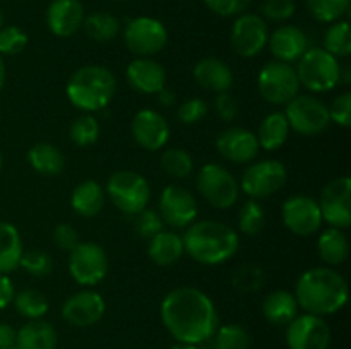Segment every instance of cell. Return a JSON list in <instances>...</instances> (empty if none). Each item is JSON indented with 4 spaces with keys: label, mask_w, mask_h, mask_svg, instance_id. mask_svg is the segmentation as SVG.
I'll use <instances>...</instances> for the list:
<instances>
[{
    "label": "cell",
    "mask_w": 351,
    "mask_h": 349,
    "mask_svg": "<svg viewBox=\"0 0 351 349\" xmlns=\"http://www.w3.org/2000/svg\"><path fill=\"white\" fill-rule=\"evenodd\" d=\"M160 315L167 331L180 344H201L218 328V311L213 300L192 286L171 289L161 301Z\"/></svg>",
    "instance_id": "1"
},
{
    "label": "cell",
    "mask_w": 351,
    "mask_h": 349,
    "mask_svg": "<svg viewBox=\"0 0 351 349\" xmlns=\"http://www.w3.org/2000/svg\"><path fill=\"white\" fill-rule=\"evenodd\" d=\"M297 303L305 313L326 317L341 310L348 301L346 279L331 267L305 270L295 287Z\"/></svg>",
    "instance_id": "2"
},
{
    "label": "cell",
    "mask_w": 351,
    "mask_h": 349,
    "mask_svg": "<svg viewBox=\"0 0 351 349\" xmlns=\"http://www.w3.org/2000/svg\"><path fill=\"white\" fill-rule=\"evenodd\" d=\"M182 240L187 255L202 266H219L226 262L235 255L240 245L235 229L211 219L192 222Z\"/></svg>",
    "instance_id": "3"
},
{
    "label": "cell",
    "mask_w": 351,
    "mask_h": 349,
    "mask_svg": "<svg viewBox=\"0 0 351 349\" xmlns=\"http://www.w3.org/2000/svg\"><path fill=\"white\" fill-rule=\"evenodd\" d=\"M67 98L82 112H99L110 105L117 91V79L103 65H84L67 81Z\"/></svg>",
    "instance_id": "4"
},
{
    "label": "cell",
    "mask_w": 351,
    "mask_h": 349,
    "mask_svg": "<svg viewBox=\"0 0 351 349\" xmlns=\"http://www.w3.org/2000/svg\"><path fill=\"white\" fill-rule=\"evenodd\" d=\"M297 77L300 86L312 92H326L341 82V65L324 48H308L298 60Z\"/></svg>",
    "instance_id": "5"
},
{
    "label": "cell",
    "mask_w": 351,
    "mask_h": 349,
    "mask_svg": "<svg viewBox=\"0 0 351 349\" xmlns=\"http://www.w3.org/2000/svg\"><path fill=\"white\" fill-rule=\"evenodd\" d=\"M106 195L123 214L136 216L146 209L151 197V188L146 178L137 171L120 170L108 178Z\"/></svg>",
    "instance_id": "6"
},
{
    "label": "cell",
    "mask_w": 351,
    "mask_h": 349,
    "mask_svg": "<svg viewBox=\"0 0 351 349\" xmlns=\"http://www.w3.org/2000/svg\"><path fill=\"white\" fill-rule=\"evenodd\" d=\"M259 94L271 105H288L300 91L295 67L285 62H267L257 77Z\"/></svg>",
    "instance_id": "7"
},
{
    "label": "cell",
    "mask_w": 351,
    "mask_h": 349,
    "mask_svg": "<svg viewBox=\"0 0 351 349\" xmlns=\"http://www.w3.org/2000/svg\"><path fill=\"white\" fill-rule=\"evenodd\" d=\"M197 190L216 209H228L235 205L240 195V185L225 166L208 163L199 170L195 178Z\"/></svg>",
    "instance_id": "8"
},
{
    "label": "cell",
    "mask_w": 351,
    "mask_h": 349,
    "mask_svg": "<svg viewBox=\"0 0 351 349\" xmlns=\"http://www.w3.org/2000/svg\"><path fill=\"white\" fill-rule=\"evenodd\" d=\"M69 272L81 286H96L108 272V257L95 242H79L69 255Z\"/></svg>",
    "instance_id": "9"
},
{
    "label": "cell",
    "mask_w": 351,
    "mask_h": 349,
    "mask_svg": "<svg viewBox=\"0 0 351 349\" xmlns=\"http://www.w3.org/2000/svg\"><path fill=\"white\" fill-rule=\"evenodd\" d=\"M123 41L137 57H151L167 47L168 31L165 24L154 17H136L127 23Z\"/></svg>",
    "instance_id": "10"
},
{
    "label": "cell",
    "mask_w": 351,
    "mask_h": 349,
    "mask_svg": "<svg viewBox=\"0 0 351 349\" xmlns=\"http://www.w3.org/2000/svg\"><path fill=\"white\" fill-rule=\"evenodd\" d=\"M290 129L300 135H317L331 123L328 106L314 96H297L285 109Z\"/></svg>",
    "instance_id": "11"
},
{
    "label": "cell",
    "mask_w": 351,
    "mask_h": 349,
    "mask_svg": "<svg viewBox=\"0 0 351 349\" xmlns=\"http://www.w3.org/2000/svg\"><path fill=\"white\" fill-rule=\"evenodd\" d=\"M288 171L281 161L263 159L252 163L242 174V190L249 197L266 198L287 183Z\"/></svg>",
    "instance_id": "12"
},
{
    "label": "cell",
    "mask_w": 351,
    "mask_h": 349,
    "mask_svg": "<svg viewBox=\"0 0 351 349\" xmlns=\"http://www.w3.org/2000/svg\"><path fill=\"white\" fill-rule=\"evenodd\" d=\"M269 29L266 21L257 14H240L233 23L230 43L239 57L252 58L266 48Z\"/></svg>",
    "instance_id": "13"
},
{
    "label": "cell",
    "mask_w": 351,
    "mask_h": 349,
    "mask_svg": "<svg viewBox=\"0 0 351 349\" xmlns=\"http://www.w3.org/2000/svg\"><path fill=\"white\" fill-rule=\"evenodd\" d=\"M322 221L331 228L346 229L351 224V178L338 177L329 181L321 194Z\"/></svg>",
    "instance_id": "14"
},
{
    "label": "cell",
    "mask_w": 351,
    "mask_h": 349,
    "mask_svg": "<svg viewBox=\"0 0 351 349\" xmlns=\"http://www.w3.org/2000/svg\"><path fill=\"white\" fill-rule=\"evenodd\" d=\"M287 344L290 349H328L331 344L328 322L312 313L297 315L287 325Z\"/></svg>",
    "instance_id": "15"
},
{
    "label": "cell",
    "mask_w": 351,
    "mask_h": 349,
    "mask_svg": "<svg viewBox=\"0 0 351 349\" xmlns=\"http://www.w3.org/2000/svg\"><path fill=\"white\" fill-rule=\"evenodd\" d=\"M199 214L194 195L180 185H168L160 195V216L171 228H189Z\"/></svg>",
    "instance_id": "16"
},
{
    "label": "cell",
    "mask_w": 351,
    "mask_h": 349,
    "mask_svg": "<svg viewBox=\"0 0 351 349\" xmlns=\"http://www.w3.org/2000/svg\"><path fill=\"white\" fill-rule=\"evenodd\" d=\"M283 222L291 233L298 236H311L322 226L319 202L308 195H291L283 204Z\"/></svg>",
    "instance_id": "17"
},
{
    "label": "cell",
    "mask_w": 351,
    "mask_h": 349,
    "mask_svg": "<svg viewBox=\"0 0 351 349\" xmlns=\"http://www.w3.org/2000/svg\"><path fill=\"white\" fill-rule=\"evenodd\" d=\"M106 310L105 300L95 289H82L71 294L62 305V317L74 327H91L98 324Z\"/></svg>",
    "instance_id": "18"
},
{
    "label": "cell",
    "mask_w": 351,
    "mask_h": 349,
    "mask_svg": "<svg viewBox=\"0 0 351 349\" xmlns=\"http://www.w3.org/2000/svg\"><path fill=\"white\" fill-rule=\"evenodd\" d=\"M132 137L141 147L147 151H160L170 139V125L160 112L141 109L132 120Z\"/></svg>",
    "instance_id": "19"
},
{
    "label": "cell",
    "mask_w": 351,
    "mask_h": 349,
    "mask_svg": "<svg viewBox=\"0 0 351 349\" xmlns=\"http://www.w3.org/2000/svg\"><path fill=\"white\" fill-rule=\"evenodd\" d=\"M216 149L225 159L237 164H245L256 159L259 142L256 133L242 127H230L216 137Z\"/></svg>",
    "instance_id": "20"
},
{
    "label": "cell",
    "mask_w": 351,
    "mask_h": 349,
    "mask_svg": "<svg viewBox=\"0 0 351 349\" xmlns=\"http://www.w3.org/2000/svg\"><path fill=\"white\" fill-rule=\"evenodd\" d=\"M125 77L130 88L143 94H158L167 86V72L163 65L147 57H139L130 62Z\"/></svg>",
    "instance_id": "21"
},
{
    "label": "cell",
    "mask_w": 351,
    "mask_h": 349,
    "mask_svg": "<svg viewBox=\"0 0 351 349\" xmlns=\"http://www.w3.org/2000/svg\"><path fill=\"white\" fill-rule=\"evenodd\" d=\"M82 21L84 7L79 0H53L47 9V24L55 36H72L82 27Z\"/></svg>",
    "instance_id": "22"
},
{
    "label": "cell",
    "mask_w": 351,
    "mask_h": 349,
    "mask_svg": "<svg viewBox=\"0 0 351 349\" xmlns=\"http://www.w3.org/2000/svg\"><path fill=\"white\" fill-rule=\"evenodd\" d=\"M271 53L274 58L285 64H293L300 60L302 55L308 50V38L300 27L285 24L280 26L267 40Z\"/></svg>",
    "instance_id": "23"
},
{
    "label": "cell",
    "mask_w": 351,
    "mask_h": 349,
    "mask_svg": "<svg viewBox=\"0 0 351 349\" xmlns=\"http://www.w3.org/2000/svg\"><path fill=\"white\" fill-rule=\"evenodd\" d=\"M194 79L201 88L213 92H226L233 86V72L228 64L219 58H202L194 67Z\"/></svg>",
    "instance_id": "24"
},
{
    "label": "cell",
    "mask_w": 351,
    "mask_h": 349,
    "mask_svg": "<svg viewBox=\"0 0 351 349\" xmlns=\"http://www.w3.org/2000/svg\"><path fill=\"white\" fill-rule=\"evenodd\" d=\"M184 240L173 231H160L149 240L147 255L156 266L168 267L177 263L184 257Z\"/></svg>",
    "instance_id": "25"
},
{
    "label": "cell",
    "mask_w": 351,
    "mask_h": 349,
    "mask_svg": "<svg viewBox=\"0 0 351 349\" xmlns=\"http://www.w3.org/2000/svg\"><path fill=\"white\" fill-rule=\"evenodd\" d=\"M57 331L45 320H29L17 331L16 349H55Z\"/></svg>",
    "instance_id": "26"
},
{
    "label": "cell",
    "mask_w": 351,
    "mask_h": 349,
    "mask_svg": "<svg viewBox=\"0 0 351 349\" xmlns=\"http://www.w3.org/2000/svg\"><path fill=\"white\" fill-rule=\"evenodd\" d=\"M71 205L82 218H95L105 207V190L95 180H84L74 188Z\"/></svg>",
    "instance_id": "27"
},
{
    "label": "cell",
    "mask_w": 351,
    "mask_h": 349,
    "mask_svg": "<svg viewBox=\"0 0 351 349\" xmlns=\"http://www.w3.org/2000/svg\"><path fill=\"white\" fill-rule=\"evenodd\" d=\"M297 298L290 291L278 289L266 296L263 303V315L269 324L288 325L298 315Z\"/></svg>",
    "instance_id": "28"
},
{
    "label": "cell",
    "mask_w": 351,
    "mask_h": 349,
    "mask_svg": "<svg viewBox=\"0 0 351 349\" xmlns=\"http://www.w3.org/2000/svg\"><path fill=\"white\" fill-rule=\"evenodd\" d=\"M23 253V240L16 226L0 221V274L14 272L19 267Z\"/></svg>",
    "instance_id": "29"
},
{
    "label": "cell",
    "mask_w": 351,
    "mask_h": 349,
    "mask_svg": "<svg viewBox=\"0 0 351 349\" xmlns=\"http://www.w3.org/2000/svg\"><path fill=\"white\" fill-rule=\"evenodd\" d=\"M31 168L40 174L57 177L65 168V156L57 146L50 142H38L27 153Z\"/></svg>",
    "instance_id": "30"
},
{
    "label": "cell",
    "mask_w": 351,
    "mask_h": 349,
    "mask_svg": "<svg viewBox=\"0 0 351 349\" xmlns=\"http://www.w3.org/2000/svg\"><path fill=\"white\" fill-rule=\"evenodd\" d=\"M290 135V125L283 112H273L261 122L259 132H257V142L259 147L266 151H276L283 147V144Z\"/></svg>",
    "instance_id": "31"
},
{
    "label": "cell",
    "mask_w": 351,
    "mask_h": 349,
    "mask_svg": "<svg viewBox=\"0 0 351 349\" xmlns=\"http://www.w3.org/2000/svg\"><path fill=\"white\" fill-rule=\"evenodd\" d=\"M317 250L321 259L329 266H341L350 253V243L345 231L338 228H328L317 240Z\"/></svg>",
    "instance_id": "32"
},
{
    "label": "cell",
    "mask_w": 351,
    "mask_h": 349,
    "mask_svg": "<svg viewBox=\"0 0 351 349\" xmlns=\"http://www.w3.org/2000/svg\"><path fill=\"white\" fill-rule=\"evenodd\" d=\"M82 27H84L86 34L98 43H108V41L115 40L117 34L120 33L119 19L108 12H93L89 16H84Z\"/></svg>",
    "instance_id": "33"
},
{
    "label": "cell",
    "mask_w": 351,
    "mask_h": 349,
    "mask_svg": "<svg viewBox=\"0 0 351 349\" xmlns=\"http://www.w3.org/2000/svg\"><path fill=\"white\" fill-rule=\"evenodd\" d=\"M14 307L19 311V315L29 318V320H40L48 313L47 296L36 289H23L17 294H14Z\"/></svg>",
    "instance_id": "34"
},
{
    "label": "cell",
    "mask_w": 351,
    "mask_h": 349,
    "mask_svg": "<svg viewBox=\"0 0 351 349\" xmlns=\"http://www.w3.org/2000/svg\"><path fill=\"white\" fill-rule=\"evenodd\" d=\"M324 50L332 57H348L351 53V31L346 21H336L324 34Z\"/></svg>",
    "instance_id": "35"
},
{
    "label": "cell",
    "mask_w": 351,
    "mask_h": 349,
    "mask_svg": "<svg viewBox=\"0 0 351 349\" xmlns=\"http://www.w3.org/2000/svg\"><path fill=\"white\" fill-rule=\"evenodd\" d=\"M311 16L319 23H336L350 9V0H307Z\"/></svg>",
    "instance_id": "36"
},
{
    "label": "cell",
    "mask_w": 351,
    "mask_h": 349,
    "mask_svg": "<svg viewBox=\"0 0 351 349\" xmlns=\"http://www.w3.org/2000/svg\"><path fill=\"white\" fill-rule=\"evenodd\" d=\"M264 226H266V212H264V207L256 198H250V201H247L242 205V209L239 212L240 231L249 236H254L259 235L264 229Z\"/></svg>",
    "instance_id": "37"
},
{
    "label": "cell",
    "mask_w": 351,
    "mask_h": 349,
    "mask_svg": "<svg viewBox=\"0 0 351 349\" xmlns=\"http://www.w3.org/2000/svg\"><path fill=\"white\" fill-rule=\"evenodd\" d=\"M161 168L170 177L187 178L194 170V161L187 151L180 149V147H170L161 156Z\"/></svg>",
    "instance_id": "38"
},
{
    "label": "cell",
    "mask_w": 351,
    "mask_h": 349,
    "mask_svg": "<svg viewBox=\"0 0 351 349\" xmlns=\"http://www.w3.org/2000/svg\"><path fill=\"white\" fill-rule=\"evenodd\" d=\"M216 349H249L250 335L242 325L228 324L215 332Z\"/></svg>",
    "instance_id": "39"
},
{
    "label": "cell",
    "mask_w": 351,
    "mask_h": 349,
    "mask_svg": "<svg viewBox=\"0 0 351 349\" xmlns=\"http://www.w3.org/2000/svg\"><path fill=\"white\" fill-rule=\"evenodd\" d=\"M71 140L79 147H88L98 140L99 137V123L95 116L82 115L72 122L69 130Z\"/></svg>",
    "instance_id": "40"
},
{
    "label": "cell",
    "mask_w": 351,
    "mask_h": 349,
    "mask_svg": "<svg viewBox=\"0 0 351 349\" xmlns=\"http://www.w3.org/2000/svg\"><path fill=\"white\" fill-rule=\"evenodd\" d=\"M19 267L33 277H47L53 269V260L43 250H29L23 253Z\"/></svg>",
    "instance_id": "41"
},
{
    "label": "cell",
    "mask_w": 351,
    "mask_h": 349,
    "mask_svg": "<svg viewBox=\"0 0 351 349\" xmlns=\"http://www.w3.org/2000/svg\"><path fill=\"white\" fill-rule=\"evenodd\" d=\"M27 34L17 26L0 27V55H17L26 48Z\"/></svg>",
    "instance_id": "42"
},
{
    "label": "cell",
    "mask_w": 351,
    "mask_h": 349,
    "mask_svg": "<svg viewBox=\"0 0 351 349\" xmlns=\"http://www.w3.org/2000/svg\"><path fill=\"white\" fill-rule=\"evenodd\" d=\"M163 224L160 212L153 209H143L139 214H136V231L141 238L151 240L154 235L163 231Z\"/></svg>",
    "instance_id": "43"
},
{
    "label": "cell",
    "mask_w": 351,
    "mask_h": 349,
    "mask_svg": "<svg viewBox=\"0 0 351 349\" xmlns=\"http://www.w3.org/2000/svg\"><path fill=\"white\" fill-rule=\"evenodd\" d=\"M295 9L297 5L293 0H264V3L261 5V14L274 23H283L293 16Z\"/></svg>",
    "instance_id": "44"
},
{
    "label": "cell",
    "mask_w": 351,
    "mask_h": 349,
    "mask_svg": "<svg viewBox=\"0 0 351 349\" xmlns=\"http://www.w3.org/2000/svg\"><path fill=\"white\" fill-rule=\"evenodd\" d=\"M178 120L185 125H194V123L201 122L206 115H208V105L204 99L192 98L182 103L178 106Z\"/></svg>",
    "instance_id": "45"
},
{
    "label": "cell",
    "mask_w": 351,
    "mask_h": 349,
    "mask_svg": "<svg viewBox=\"0 0 351 349\" xmlns=\"http://www.w3.org/2000/svg\"><path fill=\"white\" fill-rule=\"evenodd\" d=\"M264 274L259 267L254 266H243L237 269L235 276H233V284L242 291H254L259 289L263 286Z\"/></svg>",
    "instance_id": "46"
},
{
    "label": "cell",
    "mask_w": 351,
    "mask_h": 349,
    "mask_svg": "<svg viewBox=\"0 0 351 349\" xmlns=\"http://www.w3.org/2000/svg\"><path fill=\"white\" fill-rule=\"evenodd\" d=\"M328 112L331 122L348 129L351 125V92H343V94L336 96Z\"/></svg>",
    "instance_id": "47"
},
{
    "label": "cell",
    "mask_w": 351,
    "mask_h": 349,
    "mask_svg": "<svg viewBox=\"0 0 351 349\" xmlns=\"http://www.w3.org/2000/svg\"><path fill=\"white\" fill-rule=\"evenodd\" d=\"M204 3L218 16L232 17L245 12L252 0H204Z\"/></svg>",
    "instance_id": "48"
},
{
    "label": "cell",
    "mask_w": 351,
    "mask_h": 349,
    "mask_svg": "<svg viewBox=\"0 0 351 349\" xmlns=\"http://www.w3.org/2000/svg\"><path fill=\"white\" fill-rule=\"evenodd\" d=\"M51 238H53V243L58 248L67 250V252H71L79 243L77 231H75L74 226L67 224V222H62V224L55 226L53 233H51Z\"/></svg>",
    "instance_id": "49"
},
{
    "label": "cell",
    "mask_w": 351,
    "mask_h": 349,
    "mask_svg": "<svg viewBox=\"0 0 351 349\" xmlns=\"http://www.w3.org/2000/svg\"><path fill=\"white\" fill-rule=\"evenodd\" d=\"M215 106L216 113H218L219 118H221L223 122H232V120H235L237 115H239V101H237L228 91L219 92V94L216 96Z\"/></svg>",
    "instance_id": "50"
},
{
    "label": "cell",
    "mask_w": 351,
    "mask_h": 349,
    "mask_svg": "<svg viewBox=\"0 0 351 349\" xmlns=\"http://www.w3.org/2000/svg\"><path fill=\"white\" fill-rule=\"evenodd\" d=\"M14 294L16 291H14L12 281L9 279L7 274H0V310L12 303Z\"/></svg>",
    "instance_id": "51"
},
{
    "label": "cell",
    "mask_w": 351,
    "mask_h": 349,
    "mask_svg": "<svg viewBox=\"0 0 351 349\" xmlns=\"http://www.w3.org/2000/svg\"><path fill=\"white\" fill-rule=\"evenodd\" d=\"M17 331L9 324H0V349H16Z\"/></svg>",
    "instance_id": "52"
},
{
    "label": "cell",
    "mask_w": 351,
    "mask_h": 349,
    "mask_svg": "<svg viewBox=\"0 0 351 349\" xmlns=\"http://www.w3.org/2000/svg\"><path fill=\"white\" fill-rule=\"evenodd\" d=\"M158 101L163 106H171L175 103V92L165 86V88L158 92Z\"/></svg>",
    "instance_id": "53"
},
{
    "label": "cell",
    "mask_w": 351,
    "mask_h": 349,
    "mask_svg": "<svg viewBox=\"0 0 351 349\" xmlns=\"http://www.w3.org/2000/svg\"><path fill=\"white\" fill-rule=\"evenodd\" d=\"M3 86H5V64H3V58L0 55V91L3 89Z\"/></svg>",
    "instance_id": "54"
},
{
    "label": "cell",
    "mask_w": 351,
    "mask_h": 349,
    "mask_svg": "<svg viewBox=\"0 0 351 349\" xmlns=\"http://www.w3.org/2000/svg\"><path fill=\"white\" fill-rule=\"evenodd\" d=\"M170 349H197V346H192V344H180V342H178V344H175L173 348H170Z\"/></svg>",
    "instance_id": "55"
},
{
    "label": "cell",
    "mask_w": 351,
    "mask_h": 349,
    "mask_svg": "<svg viewBox=\"0 0 351 349\" xmlns=\"http://www.w3.org/2000/svg\"><path fill=\"white\" fill-rule=\"evenodd\" d=\"M3 21H5V17H3V12H2V9H0V27L3 26Z\"/></svg>",
    "instance_id": "56"
},
{
    "label": "cell",
    "mask_w": 351,
    "mask_h": 349,
    "mask_svg": "<svg viewBox=\"0 0 351 349\" xmlns=\"http://www.w3.org/2000/svg\"><path fill=\"white\" fill-rule=\"evenodd\" d=\"M2 166H3V156H2V151H0V171H2Z\"/></svg>",
    "instance_id": "57"
},
{
    "label": "cell",
    "mask_w": 351,
    "mask_h": 349,
    "mask_svg": "<svg viewBox=\"0 0 351 349\" xmlns=\"http://www.w3.org/2000/svg\"><path fill=\"white\" fill-rule=\"evenodd\" d=\"M117 2H122V0H117Z\"/></svg>",
    "instance_id": "58"
}]
</instances>
